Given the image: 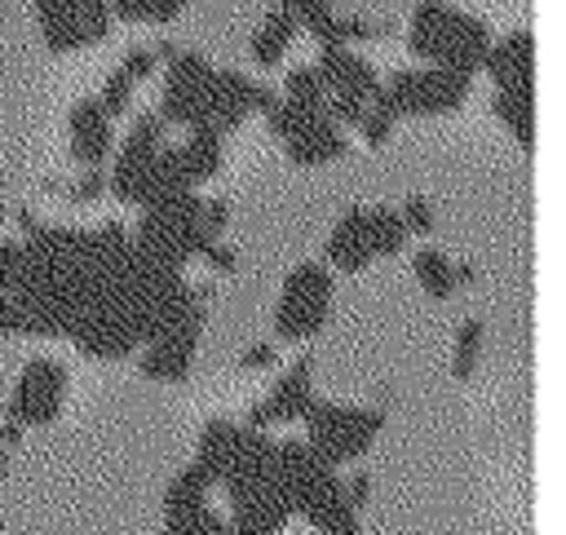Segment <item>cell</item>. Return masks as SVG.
Masks as SVG:
<instances>
[{
    "label": "cell",
    "instance_id": "24",
    "mask_svg": "<svg viewBox=\"0 0 566 535\" xmlns=\"http://www.w3.org/2000/svg\"><path fill=\"white\" fill-rule=\"evenodd\" d=\"M133 80L124 75V71H115V75H106V84H102V93H97V102H102V111L106 115H124L128 106H133Z\"/></svg>",
    "mask_w": 566,
    "mask_h": 535
},
{
    "label": "cell",
    "instance_id": "39",
    "mask_svg": "<svg viewBox=\"0 0 566 535\" xmlns=\"http://www.w3.org/2000/svg\"><path fill=\"white\" fill-rule=\"evenodd\" d=\"M4 464H9V460H4V451H0V478H4Z\"/></svg>",
    "mask_w": 566,
    "mask_h": 535
},
{
    "label": "cell",
    "instance_id": "15",
    "mask_svg": "<svg viewBox=\"0 0 566 535\" xmlns=\"http://www.w3.org/2000/svg\"><path fill=\"white\" fill-rule=\"evenodd\" d=\"M62 4H66V22H71L75 49L106 40V31H111V22H115L111 9H106V0H62Z\"/></svg>",
    "mask_w": 566,
    "mask_h": 535
},
{
    "label": "cell",
    "instance_id": "19",
    "mask_svg": "<svg viewBox=\"0 0 566 535\" xmlns=\"http://www.w3.org/2000/svg\"><path fill=\"white\" fill-rule=\"evenodd\" d=\"M35 18H40V31H44V44L53 53H66L75 49V35H71V22H66V4L62 0H31Z\"/></svg>",
    "mask_w": 566,
    "mask_h": 535
},
{
    "label": "cell",
    "instance_id": "37",
    "mask_svg": "<svg viewBox=\"0 0 566 535\" xmlns=\"http://www.w3.org/2000/svg\"><path fill=\"white\" fill-rule=\"evenodd\" d=\"M265 363H274V345H252L243 354V367H265Z\"/></svg>",
    "mask_w": 566,
    "mask_h": 535
},
{
    "label": "cell",
    "instance_id": "28",
    "mask_svg": "<svg viewBox=\"0 0 566 535\" xmlns=\"http://www.w3.org/2000/svg\"><path fill=\"white\" fill-rule=\"evenodd\" d=\"M279 4L296 18V27H301V31H310V27H318L327 13H336V9H332V0H279Z\"/></svg>",
    "mask_w": 566,
    "mask_h": 535
},
{
    "label": "cell",
    "instance_id": "35",
    "mask_svg": "<svg viewBox=\"0 0 566 535\" xmlns=\"http://www.w3.org/2000/svg\"><path fill=\"white\" fill-rule=\"evenodd\" d=\"M203 261H208L212 270H234V252H230L226 243H217V239L208 243V252H203Z\"/></svg>",
    "mask_w": 566,
    "mask_h": 535
},
{
    "label": "cell",
    "instance_id": "40",
    "mask_svg": "<svg viewBox=\"0 0 566 535\" xmlns=\"http://www.w3.org/2000/svg\"><path fill=\"white\" fill-rule=\"evenodd\" d=\"M345 535H354V531H345Z\"/></svg>",
    "mask_w": 566,
    "mask_h": 535
},
{
    "label": "cell",
    "instance_id": "18",
    "mask_svg": "<svg viewBox=\"0 0 566 535\" xmlns=\"http://www.w3.org/2000/svg\"><path fill=\"white\" fill-rule=\"evenodd\" d=\"M367 239H371V252L376 256L402 252V243H407L402 212H394V208H367Z\"/></svg>",
    "mask_w": 566,
    "mask_h": 535
},
{
    "label": "cell",
    "instance_id": "33",
    "mask_svg": "<svg viewBox=\"0 0 566 535\" xmlns=\"http://www.w3.org/2000/svg\"><path fill=\"white\" fill-rule=\"evenodd\" d=\"M186 4H190V0H137V9H142V22H155V27L172 22V18H177Z\"/></svg>",
    "mask_w": 566,
    "mask_h": 535
},
{
    "label": "cell",
    "instance_id": "8",
    "mask_svg": "<svg viewBox=\"0 0 566 535\" xmlns=\"http://www.w3.org/2000/svg\"><path fill=\"white\" fill-rule=\"evenodd\" d=\"M318 75H323V84L332 88V93H354V97H371L376 93V84H380V75H376V66L363 57V53H354L349 44H318Z\"/></svg>",
    "mask_w": 566,
    "mask_h": 535
},
{
    "label": "cell",
    "instance_id": "11",
    "mask_svg": "<svg viewBox=\"0 0 566 535\" xmlns=\"http://www.w3.org/2000/svg\"><path fill=\"white\" fill-rule=\"evenodd\" d=\"M283 146H287V159H292V164H301V168L332 164V159H340V155H345V128H340V124H332V119H327V111H323V115H318V119H310L301 133H292Z\"/></svg>",
    "mask_w": 566,
    "mask_h": 535
},
{
    "label": "cell",
    "instance_id": "21",
    "mask_svg": "<svg viewBox=\"0 0 566 535\" xmlns=\"http://www.w3.org/2000/svg\"><path fill=\"white\" fill-rule=\"evenodd\" d=\"M478 354H482V318H464L455 332V354H451V371L460 380H469L478 371Z\"/></svg>",
    "mask_w": 566,
    "mask_h": 535
},
{
    "label": "cell",
    "instance_id": "29",
    "mask_svg": "<svg viewBox=\"0 0 566 535\" xmlns=\"http://www.w3.org/2000/svg\"><path fill=\"white\" fill-rule=\"evenodd\" d=\"M402 225H407V234H429L433 230V203L424 195H411L402 203Z\"/></svg>",
    "mask_w": 566,
    "mask_h": 535
},
{
    "label": "cell",
    "instance_id": "2",
    "mask_svg": "<svg viewBox=\"0 0 566 535\" xmlns=\"http://www.w3.org/2000/svg\"><path fill=\"white\" fill-rule=\"evenodd\" d=\"M327 310H332V274L318 261H305L283 279V296L274 305V332L283 340H305L327 323Z\"/></svg>",
    "mask_w": 566,
    "mask_h": 535
},
{
    "label": "cell",
    "instance_id": "26",
    "mask_svg": "<svg viewBox=\"0 0 566 535\" xmlns=\"http://www.w3.org/2000/svg\"><path fill=\"white\" fill-rule=\"evenodd\" d=\"M283 49H287V40L274 35L270 27H261V31L252 35V62H256V66H279V62H283Z\"/></svg>",
    "mask_w": 566,
    "mask_h": 535
},
{
    "label": "cell",
    "instance_id": "7",
    "mask_svg": "<svg viewBox=\"0 0 566 535\" xmlns=\"http://www.w3.org/2000/svg\"><path fill=\"white\" fill-rule=\"evenodd\" d=\"M66 133H71V159H80L84 168L106 164L115 137H111V115L102 111L97 97H80L66 115Z\"/></svg>",
    "mask_w": 566,
    "mask_h": 535
},
{
    "label": "cell",
    "instance_id": "17",
    "mask_svg": "<svg viewBox=\"0 0 566 535\" xmlns=\"http://www.w3.org/2000/svg\"><path fill=\"white\" fill-rule=\"evenodd\" d=\"M447 0H420L416 9H411V27H407V49L416 53V57H424L429 62V53H433V40H438V31H442V18H447Z\"/></svg>",
    "mask_w": 566,
    "mask_h": 535
},
{
    "label": "cell",
    "instance_id": "3",
    "mask_svg": "<svg viewBox=\"0 0 566 535\" xmlns=\"http://www.w3.org/2000/svg\"><path fill=\"white\" fill-rule=\"evenodd\" d=\"M305 420H310V447L327 464H340V460L363 455L371 447L376 429H380V411H354V407L314 402V398L305 407Z\"/></svg>",
    "mask_w": 566,
    "mask_h": 535
},
{
    "label": "cell",
    "instance_id": "27",
    "mask_svg": "<svg viewBox=\"0 0 566 535\" xmlns=\"http://www.w3.org/2000/svg\"><path fill=\"white\" fill-rule=\"evenodd\" d=\"M394 115H385V111H376V106H367L363 111V119H358V133H363V141L367 146H385L389 141V133H394Z\"/></svg>",
    "mask_w": 566,
    "mask_h": 535
},
{
    "label": "cell",
    "instance_id": "38",
    "mask_svg": "<svg viewBox=\"0 0 566 535\" xmlns=\"http://www.w3.org/2000/svg\"><path fill=\"white\" fill-rule=\"evenodd\" d=\"M172 53H177V44H172V40H159V44H155V57H159V62H168Z\"/></svg>",
    "mask_w": 566,
    "mask_h": 535
},
{
    "label": "cell",
    "instance_id": "36",
    "mask_svg": "<svg viewBox=\"0 0 566 535\" xmlns=\"http://www.w3.org/2000/svg\"><path fill=\"white\" fill-rule=\"evenodd\" d=\"M0 332H18V305L9 292H0Z\"/></svg>",
    "mask_w": 566,
    "mask_h": 535
},
{
    "label": "cell",
    "instance_id": "10",
    "mask_svg": "<svg viewBox=\"0 0 566 535\" xmlns=\"http://www.w3.org/2000/svg\"><path fill=\"white\" fill-rule=\"evenodd\" d=\"M327 261H332L336 270H349V274L376 261L371 239H367V208L340 212V221H336L332 234H327Z\"/></svg>",
    "mask_w": 566,
    "mask_h": 535
},
{
    "label": "cell",
    "instance_id": "14",
    "mask_svg": "<svg viewBox=\"0 0 566 535\" xmlns=\"http://www.w3.org/2000/svg\"><path fill=\"white\" fill-rule=\"evenodd\" d=\"M491 111L513 128L517 146H535V88H495Z\"/></svg>",
    "mask_w": 566,
    "mask_h": 535
},
{
    "label": "cell",
    "instance_id": "4",
    "mask_svg": "<svg viewBox=\"0 0 566 535\" xmlns=\"http://www.w3.org/2000/svg\"><path fill=\"white\" fill-rule=\"evenodd\" d=\"M62 398H66V371L53 358H35L22 367V380H18V394L9 407V424H18V429L49 424L62 411Z\"/></svg>",
    "mask_w": 566,
    "mask_h": 535
},
{
    "label": "cell",
    "instance_id": "6",
    "mask_svg": "<svg viewBox=\"0 0 566 535\" xmlns=\"http://www.w3.org/2000/svg\"><path fill=\"white\" fill-rule=\"evenodd\" d=\"M478 71H486L495 88H535V35L517 27L504 40H491Z\"/></svg>",
    "mask_w": 566,
    "mask_h": 535
},
{
    "label": "cell",
    "instance_id": "12",
    "mask_svg": "<svg viewBox=\"0 0 566 535\" xmlns=\"http://www.w3.org/2000/svg\"><path fill=\"white\" fill-rule=\"evenodd\" d=\"M172 155H177V168L186 172L190 186L217 177L221 164H226V150H221V133L217 128H190V137L181 146H172Z\"/></svg>",
    "mask_w": 566,
    "mask_h": 535
},
{
    "label": "cell",
    "instance_id": "13",
    "mask_svg": "<svg viewBox=\"0 0 566 535\" xmlns=\"http://www.w3.org/2000/svg\"><path fill=\"white\" fill-rule=\"evenodd\" d=\"M195 340H199V336H186V332H172V336H155V340H146L142 371H146V376H155V380H181V376L190 371Z\"/></svg>",
    "mask_w": 566,
    "mask_h": 535
},
{
    "label": "cell",
    "instance_id": "32",
    "mask_svg": "<svg viewBox=\"0 0 566 535\" xmlns=\"http://www.w3.org/2000/svg\"><path fill=\"white\" fill-rule=\"evenodd\" d=\"M376 35V27L367 22V18H358V13H336V40L340 44H358V40H371Z\"/></svg>",
    "mask_w": 566,
    "mask_h": 535
},
{
    "label": "cell",
    "instance_id": "5",
    "mask_svg": "<svg viewBox=\"0 0 566 535\" xmlns=\"http://www.w3.org/2000/svg\"><path fill=\"white\" fill-rule=\"evenodd\" d=\"M491 44V27L464 9H447L442 18V31L433 40V53H429V66H451V71H464L473 75L482 66V53Z\"/></svg>",
    "mask_w": 566,
    "mask_h": 535
},
{
    "label": "cell",
    "instance_id": "20",
    "mask_svg": "<svg viewBox=\"0 0 566 535\" xmlns=\"http://www.w3.org/2000/svg\"><path fill=\"white\" fill-rule=\"evenodd\" d=\"M168 535H234V531L208 504H195L186 513H168Z\"/></svg>",
    "mask_w": 566,
    "mask_h": 535
},
{
    "label": "cell",
    "instance_id": "25",
    "mask_svg": "<svg viewBox=\"0 0 566 535\" xmlns=\"http://www.w3.org/2000/svg\"><path fill=\"white\" fill-rule=\"evenodd\" d=\"M22 265H27V248H22L18 239L0 243V292H13V287H18Z\"/></svg>",
    "mask_w": 566,
    "mask_h": 535
},
{
    "label": "cell",
    "instance_id": "16",
    "mask_svg": "<svg viewBox=\"0 0 566 535\" xmlns=\"http://www.w3.org/2000/svg\"><path fill=\"white\" fill-rule=\"evenodd\" d=\"M411 270H416V279H420V287L429 292V296H438V301H447L460 283H455V261L447 256V252H438V248H420L416 256H411Z\"/></svg>",
    "mask_w": 566,
    "mask_h": 535
},
{
    "label": "cell",
    "instance_id": "31",
    "mask_svg": "<svg viewBox=\"0 0 566 535\" xmlns=\"http://www.w3.org/2000/svg\"><path fill=\"white\" fill-rule=\"evenodd\" d=\"M102 195H106V164L84 168V177L71 186V199H75V203H93V199H102Z\"/></svg>",
    "mask_w": 566,
    "mask_h": 535
},
{
    "label": "cell",
    "instance_id": "1",
    "mask_svg": "<svg viewBox=\"0 0 566 535\" xmlns=\"http://www.w3.org/2000/svg\"><path fill=\"white\" fill-rule=\"evenodd\" d=\"M473 88V75L451 66H424V71H394L389 84H376L367 106L402 119V115H447L455 111Z\"/></svg>",
    "mask_w": 566,
    "mask_h": 535
},
{
    "label": "cell",
    "instance_id": "23",
    "mask_svg": "<svg viewBox=\"0 0 566 535\" xmlns=\"http://www.w3.org/2000/svg\"><path fill=\"white\" fill-rule=\"evenodd\" d=\"M212 486V478L199 469V464H190L172 486H168V513H186V508H195V504H203V491Z\"/></svg>",
    "mask_w": 566,
    "mask_h": 535
},
{
    "label": "cell",
    "instance_id": "9",
    "mask_svg": "<svg viewBox=\"0 0 566 535\" xmlns=\"http://www.w3.org/2000/svg\"><path fill=\"white\" fill-rule=\"evenodd\" d=\"M310 358H301L287 376H279V385L270 389V398L265 402H256L252 411H248V429H265L270 420H292V416H305V407H310Z\"/></svg>",
    "mask_w": 566,
    "mask_h": 535
},
{
    "label": "cell",
    "instance_id": "22",
    "mask_svg": "<svg viewBox=\"0 0 566 535\" xmlns=\"http://www.w3.org/2000/svg\"><path fill=\"white\" fill-rule=\"evenodd\" d=\"M283 97L292 102H310V106H323L327 102V84L318 75V66H292L283 75Z\"/></svg>",
    "mask_w": 566,
    "mask_h": 535
},
{
    "label": "cell",
    "instance_id": "30",
    "mask_svg": "<svg viewBox=\"0 0 566 535\" xmlns=\"http://www.w3.org/2000/svg\"><path fill=\"white\" fill-rule=\"evenodd\" d=\"M155 49H142V44H133L128 53H124V62H119V71L133 80V84H142V80H150L155 75Z\"/></svg>",
    "mask_w": 566,
    "mask_h": 535
},
{
    "label": "cell",
    "instance_id": "34",
    "mask_svg": "<svg viewBox=\"0 0 566 535\" xmlns=\"http://www.w3.org/2000/svg\"><path fill=\"white\" fill-rule=\"evenodd\" d=\"M226 221H230V203H226V199H203V225H208L212 234H221Z\"/></svg>",
    "mask_w": 566,
    "mask_h": 535
}]
</instances>
